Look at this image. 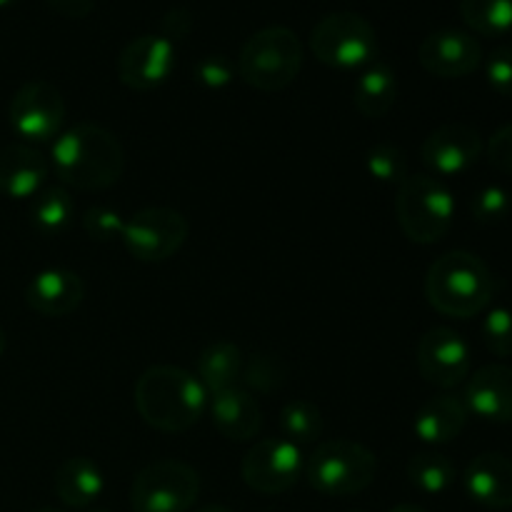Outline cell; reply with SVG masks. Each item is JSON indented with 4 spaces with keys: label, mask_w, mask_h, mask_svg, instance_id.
<instances>
[{
    "label": "cell",
    "mask_w": 512,
    "mask_h": 512,
    "mask_svg": "<svg viewBox=\"0 0 512 512\" xmlns=\"http://www.w3.org/2000/svg\"><path fill=\"white\" fill-rule=\"evenodd\" d=\"M188 218L175 208H143L125 218L123 245L140 263H163L185 245Z\"/></svg>",
    "instance_id": "9c48e42d"
},
{
    "label": "cell",
    "mask_w": 512,
    "mask_h": 512,
    "mask_svg": "<svg viewBox=\"0 0 512 512\" xmlns=\"http://www.w3.org/2000/svg\"><path fill=\"white\" fill-rule=\"evenodd\" d=\"M85 300V283L68 268H45L25 288V303L45 318H65Z\"/></svg>",
    "instance_id": "e0dca14e"
},
{
    "label": "cell",
    "mask_w": 512,
    "mask_h": 512,
    "mask_svg": "<svg viewBox=\"0 0 512 512\" xmlns=\"http://www.w3.org/2000/svg\"><path fill=\"white\" fill-rule=\"evenodd\" d=\"M465 25L485 38L512 33V0H460Z\"/></svg>",
    "instance_id": "4316f807"
},
{
    "label": "cell",
    "mask_w": 512,
    "mask_h": 512,
    "mask_svg": "<svg viewBox=\"0 0 512 512\" xmlns=\"http://www.w3.org/2000/svg\"><path fill=\"white\" fill-rule=\"evenodd\" d=\"M208 408L218 433L233 443H250L263 428L258 400L240 385L210 395Z\"/></svg>",
    "instance_id": "d6986e66"
},
{
    "label": "cell",
    "mask_w": 512,
    "mask_h": 512,
    "mask_svg": "<svg viewBox=\"0 0 512 512\" xmlns=\"http://www.w3.org/2000/svg\"><path fill=\"white\" fill-rule=\"evenodd\" d=\"M370 178L383 185H403L408 180V155L395 143H375L365 153Z\"/></svg>",
    "instance_id": "f1b7e54d"
},
{
    "label": "cell",
    "mask_w": 512,
    "mask_h": 512,
    "mask_svg": "<svg viewBox=\"0 0 512 512\" xmlns=\"http://www.w3.org/2000/svg\"><path fill=\"white\" fill-rule=\"evenodd\" d=\"M305 50L285 25H268L245 40L238 55V75L260 93H278L295 83Z\"/></svg>",
    "instance_id": "277c9868"
},
{
    "label": "cell",
    "mask_w": 512,
    "mask_h": 512,
    "mask_svg": "<svg viewBox=\"0 0 512 512\" xmlns=\"http://www.w3.org/2000/svg\"><path fill=\"white\" fill-rule=\"evenodd\" d=\"M395 215L405 238L418 245H433L448 235L455 220V198L435 175H408L398 188Z\"/></svg>",
    "instance_id": "8992f818"
},
{
    "label": "cell",
    "mask_w": 512,
    "mask_h": 512,
    "mask_svg": "<svg viewBox=\"0 0 512 512\" xmlns=\"http://www.w3.org/2000/svg\"><path fill=\"white\" fill-rule=\"evenodd\" d=\"M468 413L488 423H512V368L503 363L483 365L465 385Z\"/></svg>",
    "instance_id": "2e32d148"
},
{
    "label": "cell",
    "mask_w": 512,
    "mask_h": 512,
    "mask_svg": "<svg viewBox=\"0 0 512 512\" xmlns=\"http://www.w3.org/2000/svg\"><path fill=\"white\" fill-rule=\"evenodd\" d=\"M398 100V75L390 65L370 63L353 85L355 110L365 118H383Z\"/></svg>",
    "instance_id": "603a6c76"
},
{
    "label": "cell",
    "mask_w": 512,
    "mask_h": 512,
    "mask_svg": "<svg viewBox=\"0 0 512 512\" xmlns=\"http://www.w3.org/2000/svg\"><path fill=\"white\" fill-rule=\"evenodd\" d=\"M280 433L300 448L315 443L323 435V415H320L318 405L310 400H290L280 410Z\"/></svg>",
    "instance_id": "83f0119b"
},
{
    "label": "cell",
    "mask_w": 512,
    "mask_h": 512,
    "mask_svg": "<svg viewBox=\"0 0 512 512\" xmlns=\"http://www.w3.org/2000/svg\"><path fill=\"white\" fill-rule=\"evenodd\" d=\"M410 485L428 495H440L445 490L453 488L458 470H455L453 460L443 453H418L408 460L405 468Z\"/></svg>",
    "instance_id": "484cf974"
},
{
    "label": "cell",
    "mask_w": 512,
    "mask_h": 512,
    "mask_svg": "<svg viewBox=\"0 0 512 512\" xmlns=\"http://www.w3.org/2000/svg\"><path fill=\"white\" fill-rule=\"evenodd\" d=\"M485 143L478 128L468 123H445L435 128L420 145V160L440 178H453L473 168L483 155Z\"/></svg>",
    "instance_id": "4fadbf2b"
},
{
    "label": "cell",
    "mask_w": 512,
    "mask_h": 512,
    "mask_svg": "<svg viewBox=\"0 0 512 512\" xmlns=\"http://www.w3.org/2000/svg\"><path fill=\"white\" fill-rule=\"evenodd\" d=\"M48 5L55 10V13L63 15V18L80 20L85 18V15L93 13L95 0H48Z\"/></svg>",
    "instance_id": "74e56055"
},
{
    "label": "cell",
    "mask_w": 512,
    "mask_h": 512,
    "mask_svg": "<svg viewBox=\"0 0 512 512\" xmlns=\"http://www.w3.org/2000/svg\"><path fill=\"white\" fill-rule=\"evenodd\" d=\"M305 473L303 448L285 438H265L250 445L240 463L245 485L260 495H283L298 485Z\"/></svg>",
    "instance_id": "30bf717a"
},
{
    "label": "cell",
    "mask_w": 512,
    "mask_h": 512,
    "mask_svg": "<svg viewBox=\"0 0 512 512\" xmlns=\"http://www.w3.org/2000/svg\"><path fill=\"white\" fill-rule=\"evenodd\" d=\"M463 488L470 500L488 510L512 508V460L503 453H480L468 463Z\"/></svg>",
    "instance_id": "ac0fdd59"
},
{
    "label": "cell",
    "mask_w": 512,
    "mask_h": 512,
    "mask_svg": "<svg viewBox=\"0 0 512 512\" xmlns=\"http://www.w3.org/2000/svg\"><path fill=\"white\" fill-rule=\"evenodd\" d=\"M243 350L230 340H218L198 355V380L210 395L235 388L243 375Z\"/></svg>",
    "instance_id": "cb8c5ba5"
},
{
    "label": "cell",
    "mask_w": 512,
    "mask_h": 512,
    "mask_svg": "<svg viewBox=\"0 0 512 512\" xmlns=\"http://www.w3.org/2000/svg\"><path fill=\"white\" fill-rule=\"evenodd\" d=\"M378 475V458L355 440H323L305 460V478L310 488L328 498H348L370 488Z\"/></svg>",
    "instance_id": "5b68a950"
},
{
    "label": "cell",
    "mask_w": 512,
    "mask_h": 512,
    "mask_svg": "<svg viewBox=\"0 0 512 512\" xmlns=\"http://www.w3.org/2000/svg\"><path fill=\"white\" fill-rule=\"evenodd\" d=\"M310 50L328 68H368L378 55V33L373 23L360 13L338 10L313 25Z\"/></svg>",
    "instance_id": "52a82bcc"
},
{
    "label": "cell",
    "mask_w": 512,
    "mask_h": 512,
    "mask_svg": "<svg viewBox=\"0 0 512 512\" xmlns=\"http://www.w3.org/2000/svg\"><path fill=\"white\" fill-rule=\"evenodd\" d=\"M5 345H8V340H5L3 328H0V358H3V353H5Z\"/></svg>",
    "instance_id": "60d3db41"
},
{
    "label": "cell",
    "mask_w": 512,
    "mask_h": 512,
    "mask_svg": "<svg viewBox=\"0 0 512 512\" xmlns=\"http://www.w3.org/2000/svg\"><path fill=\"white\" fill-rule=\"evenodd\" d=\"M8 118L20 138L30 140V143H48L63 133V93L48 80H30L15 90Z\"/></svg>",
    "instance_id": "8fae6325"
},
{
    "label": "cell",
    "mask_w": 512,
    "mask_h": 512,
    "mask_svg": "<svg viewBox=\"0 0 512 512\" xmlns=\"http://www.w3.org/2000/svg\"><path fill=\"white\" fill-rule=\"evenodd\" d=\"M13 3H15V0H0V10L10 8V5H13Z\"/></svg>",
    "instance_id": "b9f144b4"
},
{
    "label": "cell",
    "mask_w": 512,
    "mask_h": 512,
    "mask_svg": "<svg viewBox=\"0 0 512 512\" xmlns=\"http://www.w3.org/2000/svg\"><path fill=\"white\" fill-rule=\"evenodd\" d=\"M195 512H235V510L225 508V505H205V508H200V510H195Z\"/></svg>",
    "instance_id": "ab89813d"
},
{
    "label": "cell",
    "mask_w": 512,
    "mask_h": 512,
    "mask_svg": "<svg viewBox=\"0 0 512 512\" xmlns=\"http://www.w3.org/2000/svg\"><path fill=\"white\" fill-rule=\"evenodd\" d=\"M53 168L60 183L75 190H108L123 178L125 153L120 140L98 123H78L55 138Z\"/></svg>",
    "instance_id": "6da1fadb"
},
{
    "label": "cell",
    "mask_w": 512,
    "mask_h": 512,
    "mask_svg": "<svg viewBox=\"0 0 512 512\" xmlns=\"http://www.w3.org/2000/svg\"><path fill=\"white\" fill-rule=\"evenodd\" d=\"M350 512H365V510H350Z\"/></svg>",
    "instance_id": "f6af8a7d"
},
{
    "label": "cell",
    "mask_w": 512,
    "mask_h": 512,
    "mask_svg": "<svg viewBox=\"0 0 512 512\" xmlns=\"http://www.w3.org/2000/svg\"><path fill=\"white\" fill-rule=\"evenodd\" d=\"M418 370L430 385L450 390L470 375V345L450 328H430L418 343Z\"/></svg>",
    "instance_id": "5bb4252c"
},
{
    "label": "cell",
    "mask_w": 512,
    "mask_h": 512,
    "mask_svg": "<svg viewBox=\"0 0 512 512\" xmlns=\"http://www.w3.org/2000/svg\"><path fill=\"white\" fill-rule=\"evenodd\" d=\"M488 85L503 98H512V45H500L485 60Z\"/></svg>",
    "instance_id": "e575fe53"
},
{
    "label": "cell",
    "mask_w": 512,
    "mask_h": 512,
    "mask_svg": "<svg viewBox=\"0 0 512 512\" xmlns=\"http://www.w3.org/2000/svg\"><path fill=\"white\" fill-rule=\"evenodd\" d=\"M480 338H483L488 353H493L495 358H512V310H488L483 325H480Z\"/></svg>",
    "instance_id": "f546056e"
},
{
    "label": "cell",
    "mask_w": 512,
    "mask_h": 512,
    "mask_svg": "<svg viewBox=\"0 0 512 512\" xmlns=\"http://www.w3.org/2000/svg\"><path fill=\"white\" fill-rule=\"evenodd\" d=\"M83 230L88 238L98 240V243H110V240L123 238L125 218L115 208L95 205L83 215Z\"/></svg>",
    "instance_id": "d6a6232c"
},
{
    "label": "cell",
    "mask_w": 512,
    "mask_h": 512,
    "mask_svg": "<svg viewBox=\"0 0 512 512\" xmlns=\"http://www.w3.org/2000/svg\"><path fill=\"white\" fill-rule=\"evenodd\" d=\"M468 408L455 395H435L418 408L413 420V430L423 443L445 445L453 443L468 425Z\"/></svg>",
    "instance_id": "44dd1931"
},
{
    "label": "cell",
    "mask_w": 512,
    "mask_h": 512,
    "mask_svg": "<svg viewBox=\"0 0 512 512\" xmlns=\"http://www.w3.org/2000/svg\"><path fill=\"white\" fill-rule=\"evenodd\" d=\"M48 160L25 143L0 148V193L13 200L35 198L48 180Z\"/></svg>",
    "instance_id": "ffe728a7"
},
{
    "label": "cell",
    "mask_w": 512,
    "mask_h": 512,
    "mask_svg": "<svg viewBox=\"0 0 512 512\" xmlns=\"http://www.w3.org/2000/svg\"><path fill=\"white\" fill-rule=\"evenodd\" d=\"M135 408L150 428L185 433L208 410V390L188 370L153 365L135 383Z\"/></svg>",
    "instance_id": "7a4b0ae2"
},
{
    "label": "cell",
    "mask_w": 512,
    "mask_h": 512,
    "mask_svg": "<svg viewBox=\"0 0 512 512\" xmlns=\"http://www.w3.org/2000/svg\"><path fill=\"white\" fill-rule=\"evenodd\" d=\"M495 295V275L483 258L468 250L440 255L425 275V298L448 318H475Z\"/></svg>",
    "instance_id": "3957f363"
},
{
    "label": "cell",
    "mask_w": 512,
    "mask_h": 512,
    "mask_svg": "<svg viewBox=\"0 0 512 512\" xmlns=\"http://www.w3.org/2000/svg\"><path fill=\"white\" fill-rule=\"evenodd\" d=\"M485 153H488L490 165L495 170L512 175V123L503 125V128H498L490 135Z\"/></svg>",
    "instance_id": "d590c367"
},
{
    "label": "cell",
    "mask_w": 512,
    "mask_h": 512,
    "mask_svg": "<svg viewBox=\"0 0 512 512\" xmlns=\"http://www.w3.org/2000/svg\"><path fill=\"white\" fill-rule=\"evenodd\" d=\"M190 30H193V15H190V10L173 8L163 15V33L160 35L168 38L170 43H173V40L185 38Z\"/></svg>",
    "instance_id": "8d00e7d4"
},
{
    "label": "cell",
    "mask_w": 512,
    "mask_h": 512,
    "mask_svg": "<svg viewBox=\"0 0 512 512\" xmlns=\"http://www.w3.org/2000/svg\"><path fill=\"white\" fill-rule=\"evenodd\" d=\"M88 512H110V510H105V508H90Z\"/></svg>",
    "instance_id": "ee69618b"
},
{
    "label": "cell",
    "mask_w": 512,
    "mask_h": 512,
    "mask_svg": "<svg viewBox=\"0 0 512 512\" xmlns=\"http://www.w3.org/2000/svg\"><path fill=\"white\" fill-rule=\"evenodd\" d=\"M200 495V475L180 460L145 465L130 488L133 512H188Z\"/></svg>",
    "instance_id": "ba28073f"
},
{
    "label": "cell",
    "mask_w": 512,
    "mask_h": 512,
    "mask_svg": "<svg viewBox=\"0 0 512 512\" xmlns=\"http://www.w3.org/2000/svg\"><path fill=\"white\" fill-rule=\"evenodd\" d=\"M235 65L230 63L225 55L215 53V55H205V58H200L198 63H195V80H198L203 88L208 90H223L228 88L230 83H233L235 78Z\"/></svg>",
    "instance_id": "836d02e7"
},
{
    "label": "cell",
    "mask_w": 512,
    "mask_h": 512,
    "mask_svg": "<svg viewBox=\"0 0 512 512\" xmlns=\"http://www.w3.org/2000/svg\"><path fill=\"white\" fill-rule=\"evenodd\" d=\"M35 512H63V510H53V508H43V510H35Z\"/></svg>",
    "instance_id": "7bdbcfd3"
},
{
    "label": "cell",
    "mask_w": 512,
    "mask_h": 512,
    "mask_svg": "<svg viewBox=\"0 0 512 512\" xmlns=\"http://www.w3.org/2000/svg\"><path fill=\"white\" fill-rule=\"evenodd\" d=\"M75 218V200L68 188L63 185H50L43 188L33 198L30 205V220L35 230L43 235H60L70 228Z\"/></svg>",
    "instance_id": "d4e9b609"
},
{
    "label": "cell",
    "mask_w": 512,
    "mask_h": 512,
    "mask_svg": "<svg viewBox=\"0 0 512 512\" xmlns=\"http://www.w3.org/2000/svg\"><path fill=\"white\" fill-rule=\"evenodd\" d=\"M418 60L435 78H465L483 65V45L465 30L440 28L420 43Z\"/></svg>",
    "instance_id": "9a60e30c"
},
{
    "label": "cell",
    "mask_w": 512,
    "mask_h": 512,
    "mask_svg": "<svg viewBox=\"0 0 512 512\" xmlns=\"http://www.w3.org/2000/svg\"><path fill=\"white\" fill-rule=\"evenodd\" d=\"M470 213L480 225L503 223L510 213V193L503 185H485L470 200Z\"/></svg>",
    "instance_id": "4dcf8cb0"
},
{
    "label": "cell",
    "mask_w": 512,
    "mask_h": 512,
    "mask_svg": "<svg viewBox=\"0 0 512 512\" xmlns=\"http://www.w3.org/2000/svg\"><path fill=\"white\" fill-rule=\"evenodd\" d=\"M388 512H428V510L420 508V505H413V503H403V505H395V508H390Z\"/></svg>",
    "instance_id": "f35d334b"
},
{
    "label": "cell",
    "mask_w": 512,
    "mask_h": 512,
    "mask_svg": "<svg viewBox=\"0 0 512 512\" xmlns=\"http://www.w3.org/2000/svg\"><path fill=\"white\" fill-rule=\"evenodd\" d=\"M178 65V50L163 35H138L130 40L118 58V78L125 88L148 90L160 88L170 80Z\"/></svg>",
    "instance_id": "7c38bea8"
},
{
    "label": "cell",
    "mask_w": 512,
    "mask_h": 512,
    "mask_svg": "<svg viewBox=\"0 0 512 512\" xmlns=\"http://www.w3.org/2000/svg\"><path fill=\"white\" fill-rule=\"evenodd\" d=\"M240 380H245L248 388L260 390V393H273L283 385L285 370L280 365V360L270 358V355H253L248 363H243V375Z\"/></svg>",
    "instance_id": "1f68e13d"
},
{
    "label": "cell",
    "mask_w": 512,
    "mask_h": 512,
    "mask_svg": "<svg viewBox=\"0 0 512 512\" xmlns=\"http://www.w3.org/2000/svg\"><path fill=\"white\" fill-rule=\"evenodd\" d=\"M55 495L68 508L85 510L103 495V470L88 458H68L55 470Z\"/></svg>",
    "instance_id": "7402d4cb"
}]
</instances>
